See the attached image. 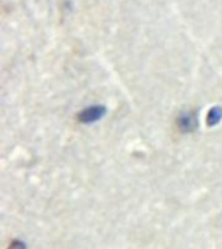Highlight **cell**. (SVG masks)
<instances>
[{
  "label": "cell",
  "instance_id": "obj_1",
  "mask_svg": "<svg viewBox=\"0 0 222 249\" xmlns=\"http://www.w3.org/2000/svg\"><path fill=\"white\" fill-rule=\"evenodd\" d=\"M198 126V118L194 112H185L182 113L178 118V127L183 132H191L194 131Z\"/></svg>",
  "mask_w": 222,
  "mask_h": 249
},
{
  "label": "cell",
  "instance_id": "obj_2",
  "mask_svg": "<svg viewBox=\"0 0 222 249\" xmlns=\"http://www.w3.org/2000/svg\"><path fill=\"white\" fill-rule=\"evenodd\" d=\"M104 113L105 109L103 107H91V108H87L79 114V121L86 122V124L95 122V121L100 120L101 117L104 116Z\"/></svg>",
  "mask_w": 222,
  "mask_h": 249
},
{
  "label": "cell",
  "instance_id": "obj_3",
  "mask_svg": "<svg viewBox=\"0 0 222 249\" xmlns=\"http://www.w3.org/2000/svg\"><path fill=\"white\" fill-rule=\"evenodd\" d=\"M221 120H222L221 107H214V108L210 109V112L208 113V117H206V122H208V124H209V126H214V124H217Z\"/></svg>",
  "mask_w": 222,
  "mask_h": 249
}]
</instances>
